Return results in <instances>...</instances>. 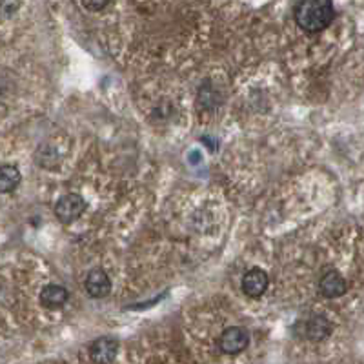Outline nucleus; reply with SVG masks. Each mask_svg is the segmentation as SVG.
<instances>
[{
  "label": "nucleus",
  "instance_id": "obj_14",
  "mask_svg": "<svg viewBox=\"0 0 364 364\" xmlns=\"http://www.w3.org/2000/svg\"><path fill=\"white\" fill-rule=\"evenodd\" d=\"M82 4L89 11H102V9L110 4V0H82Z\"/></svg>",
  "mask_w": 364,
  "mask_h": 364
},
{
  "label": "nucleus",
  "instance_id": "obj_1",
  "mask_svg": "<svg viewBox=\"0 0 364 364\" xmlns=\"http://www.w3.org/2000/svg\"><path fill=\"white\" fill-rule=\"evenodd\" d=\"M293 17L306 33H321L335 18L334 0H297Z\"/></svg>",
  "mask_w": 364,
  "mask_h": 364
},
{
  "label": "nucleus",
  "instance_id": "obj_13",
  "mask_svg": "<svg viewBox=\"0 0 364 364\" xmlns=\"http://www.w3.org/2000/svg\"><path fill=\"white\" fill-rule=\"evenodd\" d=\"M21 8V0H0V22L11 18Z\"/></svg>",
  "mask_w": 364,
  "mask_h": 364
},
{
  "label": "nucleus",
  "instance_id": "obj_4",
  "mask_svg": "<svg viewBox=\"0 0 364 364\" xmlns=\"http://www.w3.org/2000/svg\"><path fill=\"white\" fill-rule=\"evenodd\" d=\"M250 344V334L242 326H229L220 334L219 346L224 353H241Z\"/></svg>",
  "mask_w": 364,
  "mask_h": 364
},
{
  "label": "nucleus",
  "instance_id": "obj_9",
  "mask_svg": "<svg viewBox=\"0 0 364 364\" xmlns=\"http://www.w3.org/2000/svg\"><path fill=\"white\" fill-rule=\"evenodd\" d=\"M69 299L68 290L59 284H47L44 286V290L40 292V305L47 309H57L62 308Z\"/></svg>",
  "mask_w": 364,
  "mask_h": 364
},
{
  "label": "nucleus",
  "instance_id": "obj_11",
  "mask_svg": "<svg viewBox=\"0 0 364 364\" xmlns=\"http://www.w3.org/2000/svg\"><path fill=\"white\" fill-rule=\"evenodd\" d=\"M37 162L38 166L47 168V170H53L59 164V153L55 152L53 146H40L37 152Z\"/></svg>",
  "mask_w": 364,
  "mask_h": 364
},
{
  "label": "nucleus",
  "instance_id": "obj_3",
  "mask_svg": "<svg viewBox=\"0 0 364 364\" xmlns=\"http://www.w3.org/2000/svg\"><path fill=\"white\" fill-rule=\"evenodd\" d=\"M86 207H88V204H86V200L82 199L81 195L68 193L57 200L55 210H53V212H55V217L60 220V222L69 224V222L76 220L82 213L86 212Z\"/></svg>",
  "mask_w": 364,
  "mask_h": 364
},
{
  "label": "nucleus",
  "instance_id": "obj_5",
  "mask_svg": "<svg viewBox=\"0 0 364 364\" xmlns=\"http://www.w3.org/2000/svg\"><path fill=\"white\" fill-rule=\"evenodd\" d=\"M268 284H270V277H268L266 271L261 270V268H251L242 277L241 286L246 295L257 299V297L264 295V292L268 290Z\"/></svg>",
  "mask_w": 364,
  "mask_h": 364
},
{
  "label": "nucleus",
  "instance_id": "obj_6",
  "mask_svg": "<svg viewBox=\"0 0 364 364\" xmlns=\"http://www.w3.org/2000/svg\"><path fill=\"white\" fill-rule=\"evenodd\" d=\"M119 353V341L115 337H98L89 346V356L95 363H111Z\"/></svg>",
  "mask_w": 364,
  "mask_h": 364
},
{
  "label": "nucleus",
  "instance_id": "obj_7",
  "mask_svg": "<svg viewBox=\"0 0 364 364\" xmlns=\"http://www.w3.org/2000/svg\"><path fill=\"white\" fill-rule=\"evenodd\" d=\"M84 290L89 297L93 299H102V297L110 295L111 292V280L104 270H91L86 277Z\"/></svg>",
  "mask_w": 364,
  "mask_h": 364
},
{
  "label": "nucleus",
  "instance_id": "obj_2",
  "mask_svg": "<svg viewBox=\"0 0 364 364\" xmlns=\"http://www.w3.org/2000/svg\"><path fill=\"white\" fill-rule=\"evenodd\" d=\"M293 334L301 339L321 343L331 334V322L326 315L309 314L305 319H299L293 326Z\"/></svg>",
  "mask_w": 364,
  "mask_h": 364
},
{
  "label": "nucleus",
  "instance_id": "obj_8",
  "mask_svg": "<svg viewBox=\"0 0 364 364\" xmlns=\"http://www.w3.org/2000/svg\"><path fill=\"white\" fill-rule=\"evenodd\" d=\"M348 286L344 277L341 275L339 271L330 270L326 271L324 275L321 277V283H319V292L322 297L326 299H337V297H343L346 293Z\"/></svg>",
  "mask_w": 364,
  "mask_h": 364
},
{
  "label": "nucleus",
  "instance_id": "obj_12",
  "mask_svg": "<svg viewBox=\"0 0 364 364\" xmlns=\"http://www.w3.org/2000/svg\"><path fill=\"white\" fill-rule=\"evenodd\" d=\"M199 104L200 106L206 108V110H210V108H215L220 104L219 91H217V88L210 86V82L203 84V88L199 89Z\"/></svg>",
  "mask_w": 364,
  "mask_h": 364
},
{
  "label": "nucleus",
  "instance_id": "obj_10",
  "mask_svg": "<svg viewBox=\"0 0 364 364\" xmlns=\"http://www.w3.org/2000/svg\"><path fill=\"white\" fill-rule=\"evenodd\" d=\"M21 181L22 175L17 166H0V193H11V191H15L18 184H21Z\"/></svg>",
  "mask_w": 364,
  "mask_h": 364
}]
</instances>
